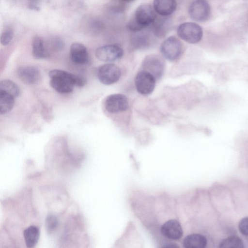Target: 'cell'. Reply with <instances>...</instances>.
I'll use <instances>...</instances> for the list:
<instances>
[{
	"mask_svg": "<svg viewBox=\"0 0 248 248\" xmlns=\"http://www.w3.org/2000/svg\"><path fill=\"white\" fill-rule=\"evenodd\" d=\"M23 236L26 246L29 248H33L38 241L39 229L36 226H30L24 231Z\"/></svg>",
	"mask_w": 248,
	"mask_h": 248,
	"instance_id": "obj_18",
	"label": "cell"
},
{
	"mask_svg": "<svg viewBox=\"0 0 248 248\" xmlns=\"http://www.w3.org/2000/svg\"><path fill=\"white\" fill-rule=\"evenodd\" d=\"M156 17L153 6L147 3L141 4L136 9L127 27L132 32L139 31L150 26Z\"/></svg>",
	"mask_w": 248,
	"mask_h": 248,
	"instance_id": "obj_2",
	"label": "cell"
},
{
	"mask_svg": "<svg viewBox=\"0 0 248 248\" xmlns=\"http://www.w3.org/2000/svg\"><path fill=\"white\" fill-rule=\"evenodd\" d=\"M156 17L153 23L150 26L155 36L163 37L170 30L171 22L169 16Z\"/></svg>",
	"mask_w": 248,
	"mask_h": 248,
	"instance_id": "obj_16",
	"label": "cell"
},
{
	"mask_svg": "<svg viewBox=\"0 0 248 248\" xmlns=\"http://www.w3.org/2000/svg\"><path fill=\"white\" fill-rule=\"evenodd\" d=\"M121 75L120 68L111 63L100 66L97 70L99 80L105 85H111L117 82Z\"/></svg>",
	"mask_w": 248,
	"mask_h": 248,
	"instance_id": "obj_7",
	"label": "cell"
},
{
	"mask_svg": "<svg viewBox=\"0 0 248 248\" xmlns=\"http://www.w3.org/2000/svg\"><path fill=\"white\" fill-rule=\"evenodd\" d=\"M105 107L107 111L111 113L124 111L128 108V99L123 94H110L105 100Z\"/></svg>",
	"mask_w": 248,
	"mask_h": 248,
	"instance_id": "obj_10",
	"label": "cell"
},
{
	"mask_svg": "<svg viewBox=\"0 0 248 248\" xmlns=\"http://www.w3.org/2000/svg\"><path fill=\"white\" fill-rule=\"evenodd\" d=\"M177 33L181 39L190 44L199 42L203 35L202 27L199 24L191 22L180 24L178 27Z\"/></svg>",
	"mask_w": 248,
	"mask_h": 248,
	"instance_id": "obj_3",
	"label": "cell"
},
{
	"mask_svg": "<svg viewBox=\"0 0 248 248\" xmlns=\"http://www.w3.org/2000/svg\"><path fill=\"white\" fill-rule=\"evenodd\" d=\"M32 52L33 56L36 59H43L48 55L44 41L39 36H35L33 38Z\"/></svg>",
	"mask_w": 248,
	"mask_h": 248,
	"instance_id": "obj_19",
	"label": "cell"
},
{
	"mask_svg": "<svg viewBox=\"0 0 248 248\" xmlns=\"http://www.w3.org/2000/svg\"><path fill=\"white\" fill-rule=\"evenodd\" d=\"M14 31L11 28L5 29L1 33L0 36V43L4 46L8 45L12 41L14 37Z\"/></svg>",
	"mask_w": 248,
	"mask_h": 248,
	"instance_id": "obj_24",
	"label": "cell"
},
{
	"mask_svg": "<svg viewBox=\"0 0 248 248\" xmlns=\"http://www.w3.org/2000/svg\"><path fill=\"white\" fill-rule=\"evenodd\" d=\"M152 31L143 29L142 30L132 32L130 37V43L132 46L136 49H145L148 48L153 43L154 34Z\"/></svg>",
	"mask_w": 248,
	"mask_h": 248,
	"instance_id": "obj_11",
	"label": "cell"
},
{
	"mask_svg": "<svg viewBox=\"0 0 248 248\" xmlns=\"http://www.w3.org/2000/svg\"><path fill=\"white\" fill-rule=\"evenodd\" d=\"M156 78L150 73L141 70L135 78V85L137 91L143 95H148L153 92L155 85Z\"/></svg>",
	"mask_w": 248,
	"mask_h": 248,
	"instance_id": "obj_6",
	"label": "cell"
},
{
	"mask_svg": "<svg viewBox=\"0 0 248 248\" xmlns=\"http://www.w3.org/2000/svg\"><path fill=\"white\" fill-rule=\"evenodd\" d=\"M160 50L162 55L170 61L178 59L183 51L182 42L175 36H170L161 44Z\"/></svg>",
	"mask_w": 248,
	"mask_h": 248,
	"instance_id": "obj_4",
	"label": "cell"
},
{
	"mask_svg": "<svg viewBox=\"0 0 248 248\" xmlns=\"http://www.w3.org/2000/svg\"><path fill=\"white\" fill-rule=\"evenodd\" d=\"M70 57L72 62L77 64H85L89 60V54L86 47L79 43H75L71 45Z\"/></svg>",
	"mask_w": 248,
	"mask_h": 248,
	"instance_id": "obj_14",
	"label": "cell"
},
{
	"mask_svg": "<svg viewBox=\"0 0 248 248\" xmlns=\"http://www.w3.org/2000/svg\"><path fill=\"white\" fill-rule=\"evenodd\" d=\"M0 91L6 92L15 98L18 96L20 93L18 86L9 79H4L0 82Z\"/></svg>",
	"mask_w": 248,
	"mask_h": 248,
	"instance_id": "obj_21",
	"label": "cell"
},
{
	"mask_svg": "<svg viewBox=\"0 0 248 248\" xmlns=\"http://www.w3.org/2000/svg\"><path fill=\"white\" fill-rule=\"evenodd\" d=\"M15 98L13 95L0 91V113L5 114L9 112L13 108Z\"/></svg>",
	"mask_w": 248,
	"mask_h": 248,
	"instance_id": "obj_20",
	"label": "cell"
},
{
	"mask_svg": "<svg viewBox=\"0 0 248 248\" xmlns=\"http://www.w3.org/2000/svg\"><path fill=\"white\" fill-rule=\"evenodd\" d=\"M160 232L164 237L172 240L180 239L183 234V230L180 223L174 219L169 220L164 223L160 228Z\"/></svg>",
	"mask_w": 248,
	"mask_h": 248,
	"instance_id": "obj_12",
	"label": "cell"
},
{
	"mask_svg": "<svg viewBox=\"0 0 248 248\" xmlns=\"http://www.w3.org/2000/svg\"><path fill=\"white\" fill-rule=\"evenodd\" d=\"M183 244L186 248H204L207 245V239L201 234H190L185 237Z\"/></svg>",
	"mask_w": 248,
	"mask_h": 248,
	"instance_id": "obj_17",
	"label": "cell"
},
{
	"mask_svg": "<svg viewBox=\"0 0 248 248\" xmlns=\"http://www.w3.org/2000/svg\"><path fill=\"white\" fill-rule=\"evenodd\" d=\"M58 225L57 217L52 215H48L46 219L45 226L48 233H51L56 229Z\"/></svg>",
	"mask_w": 248,
	"mask_h": 248,
	"instance_id": "obj_23",
	"label": "cell"
},
{
	"mask_svg": "<svg viewBox=\"0 0 248 248\" xmlns=\"http://www.w3.org/2000/svg\"><path fill=\"white\" fill-rule=\"evenodd\" d=\"M123 2H132L135 0H120Z\"/></svg>",
	"mask_w": 248,
	"mask_h": 248,
	"instance_id": "obj_27",
	"label": "cell"
},
{
	"mask_svg": "<svg viewBox=\"0 0 248 248\" xmlns=\"http://www.w3.org/2000/svg\"><path fill=\"white\" fill-rule=\"evenodd\" d=\"M29 2V8L34 10L38 11L39 7L37 2L39 0H28Z\"/></svg>",
	"mask_w": 248,
	"mask_h": 248,
	"instance_id": "obj_26",
	"label": "cell"
},
{
	"mask_svg": "<svg viewBox=\"0 0 248 248\" xmlns=\"http://www.w3.org/2000/svg\"><path fill=\"white\" fill-rule=\"evenodd\" d=\"M142 68V70L150 73L156 79L162 75L164 69V62L163 59L159 55H148L143 60Z\"/></svg>",
	"mask_w": 248,
	"mask_h": 248,
	"instance_id": "obj_9",
	"label": "cell"
},
{
	"mask_svg": "<svg viewBox=\"0 0 248 248\" xmlns=\"http://www.w3.org/2000/svg\"><path fill=\"white\" fill-rule=\"evenodd\" d=\"M153 7L159 16H169L176 9V0H154Z\"/></svg>",
	"mask_w": 248,
	"mask_h": 248,
	"instance_id": "obj_15",
	"label": "cell"
},
{
	"mask_svg": "<svg viewBox=\"0 0 248 248\" xmlns=\"http://www.w3.org/2000/svg\"><path fill=\"white\" fill-rule=\"evenodd\" d=\"M50 85L57 92L67 93L71 92L75 86L83 87L86 80L82 77L77 76L67 72L54 69L49 73Z\"/></svg>",
	"mask_w": 248,
	"mask_h": 248,
	"instance_id": "obj_1",
	"label": "cell"
},
{
	"mask_svg": "<svg viewBox=\"0 0 248 248\" xmlns=\"http://www.w3.org/2000/svg\"><path fill=\"white\" fill-rule=\"evenodd\" d=\"M17 75L20 80L28 85L37 83L41 79L39 69L33 66H24L18 68Z\"/></svg>",
	"mask_w": 248,
	"mask_h": 248,
	"instance_id": "obj_13",
	"label": "cell"
},
{
	"mask_svg": "<svg viewBox=\"0 0 248 248\" xmlns=\"http://www.w3.org/2000/svg\"><path fill=\"white\" fill-rule=\"evenodd\" d=\"M123 54V48L115 44L100 46L95 50L96 58L105 62L115 61L121 58Z\"/></svg>",
	"mask_w": 248,
	"mask_h": 248,
	"instance_id": "obj_8",
	"label": "cell"
},
{
	"mask_svg": "<svg viewBox=\"0 0 248 248\" xmlns=\"http://www.w3.org/2000/svg\"><path fill=\"white\" fill-rule=\"evenodd\" d=\"M188 12L192 20L203 22L210 17V6L206 0H194L189 6Z\"/></svg>",
	"mask_w": 248,
	"mask_h": 248,
	"instance_id": "obj_5",
	"label": "cell"
},
{
	"mask_svg": "<svg viewBox=\"0 0 248 248\" xmlns=\"http://www.w3.org/2000/svg\"><path fill=\"white\" fill-rule=\"evenodd\" d=\"M244 243L242 239L237 236H232L222 240L219 243L221 248H243Z\"/></svg>",
	"mask_w": 248,
	"mask_h": 248,
	"instance_id": "obj_22",
	"label": "cell"
},
{
	"mask_svg": "<svg viewBox=\"0 0 248 248\" xmlns=\"http://www.w3.org/2000/svg\"><path fill=\"white\" fill-rule=\"evenodd\" d=\"M238 228L242 234L248 236V217L241 219L238 224Z\"/></svg>",
	"mask_w": 248,
	"mask_h": 248,
	"instance_id": "obj_25",
	"label": "cell"
}]
</instances>
